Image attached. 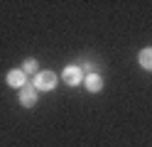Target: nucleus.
Here are the masks:
<instances>
[{
	"label": "nucleus",
	"instance_id": "nucleus-1",
	"mask_svg": "<svg viewBox=\"0 0 152 147\" xmlns=\"http://www.w3.org/2000/svg\"><path fill=\"white\" fill-rule=\"evenodd\" d=\"M83 76H86V74L81 71L79 64H69V66L61 71V81H64L66 86H79V83H83Z\"/></svg>",
	"mask_w": 152,
	"mask_h": 147
},
{
	"label": "nucleus",
	"instance_id": "nucleus-2",
	"mask_svg": "<svg viewBox=\"0 0 152 147\" xmlns=\"http://www.w3.org/2000/svg\"><path fill=\"white\" fill-rule=\"evenodd\" d=\"M32 86L37 88V91H52V88L56 86V74L54 71H37Z\"/></svg>",
	"mask_w": 152,
	"mask_h": 147
},
{
	"label": "nucleus",
	"instance_id": "nucleus-3",
	"mask_svg": "<svg viewBox=\"0 0 152 147\" xmlns=\"http://www.w3.org/2000/svg\"><path fill=\"white\" fill-rule=\"evenodd\" d=\"M37 103H39V91H37L34 86H25L22 91H20V105L32 108V105H37Z\"/></svg>",
	"mask_w": 152,
	"mask_h": 147
},
{
	"label": "nucleus",
	"instance_id": "nucleus-4",
	"mask_svg": "<svg viewBox=\"0 0 152 147\" xmlns=\"http://www.w3.org/2000/svg\"><path fill=\"white\" fill-rule=\"evenodd\" d=\"M7 86H12V88H22L27 86V74L22 71V69H12V71H7Z\"/></svg>",
	"mask_w": 152,
	"mask_h": 147
},
{
	"label": "nucleus",
	"instance_id": "nucleus-5",
	"mask_svg": "<svg viewBox=\"0 0 152 147\" xmlns=\"http://www.w3.org/2000/svg\"><path fill=\"white\" fill-rule=\"evenodd\" d=\"M83 86H86L91 93H98L101 88H103V78H101V74H96V71H93V74H86V76H83Z\"/></svg>",
	"mask_w": 152,
	"mask_h": 147
},
{
	"label": "nucleus",
	"instance_id": "nucleus-6",
	"mask_svg": "<svg viewBox=\"0 0 152 147\" xmlns=\"http://www.w3.org/2000/svg\"><path fill=\"white\" fill-rule=\"evenodd\" d=\"M137 64L145 69V71H152V47L140 49V54H137Z\"/></svg>",
	"mask_w": 152,
	"mask_h": 147
},
{
	"label": "nucleus",
	"instance_id": "nucleus-7",
	"mask_svg": "<svg viewBox=\"0 0 152 147\" xmlns=\"http://www.w3.org/2000/svg\"><path fill=\"white\" fill-rule=\"evenodd\" d=\"M22 71L37 76V59H34V56H30V59H25V61H22Z\"/></svg>",
	"mask_w": 152,
	"mask_h": 147
}]
</instances>
